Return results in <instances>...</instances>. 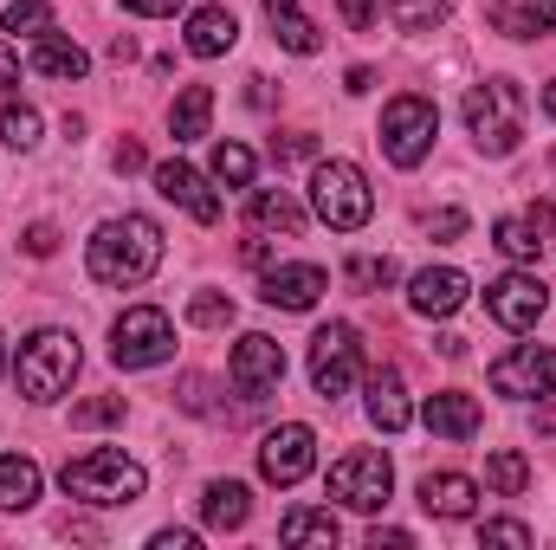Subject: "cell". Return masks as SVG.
Instances as JSON below:
<instances>
[{
  "mask_svg": "<svg viewBox=\"0 0 556 550\" xmlns=\"http://www.w3.org/2000/svg\"><path fill=\"white\" fill-rule=\"evenodd\" d=\"M538 434H556V409H544V414H538Z\"/></svg>",
  "mask_w": 556,
  "mask_h": 550,
  "instance_id": "681fc988",
  "label": "cell"
},
{
  "mask_svg": "<svg viewBox=\"0 0 556 550\" xmlns=\"http://www.w3.org/2000/svg\"><path fill=\"white\" fill-rule=\"evenodd\" d=\"M85 266L98 285H142V278L162 266V227L149 214H124V221H104L85 247Z\"/></svg>",
  "mask_w": 556,
  "mask_h": 550,
  "instance_id": "6da1fadb",
  "label": "cell"
},
{
  "mask_svg": "<svg viewBox=\"0 0 556 550\" xmlns=\"http://www.w3.org/2000/svg\"><path fill=\"white\" fill-rule=\"evenodd\" d=\"M433 137H440V111L427 98H415V91L408 98H389V111H382V155L395 168H420Z\"/></svg>",
  "mask_w": 556,
  "mask_h": 550,
  "instance_id": "52a82bcc",
  "label": "cell"
},
{
  "mask_svg": "<svg viewBox=\"0 0 556 550\" xmlns=\"http://www.w3.org/2000/svg\"><path fill=\"white\" fill-rule=\"evenodd\" d=\"M266 20H273V33H278V46H285V52H317V46H324L317 20H304V13H298V0H266Z\"/></svg>",
  "mask_w": 556,
  "mask_h": 550,
  "instance_id": "d4e9b609",
  "label": "cell"
},
{
  "mask_svg": "<svg viewBox=\"0 0 556 550\" xmlns=\"http://www.w3.org/2000/svg\"><path fill=\"white\" fill-rule=\"evenodd\" d=\"M337 538H343V532H337V518H330V512H311V505L285 512V525H278V545H298V550H304V545L330 550Z\"/></svg>",
  "mask_w": 556,
  "mask_h": 550,
  "instance_id": "484cf974",
  "label": "cell"
},
{
  "mask_svg": "<svg viewBox=\"0 0 556 550\" xmlns=\"http://www.w3.org/2000/svg\"><path fill=\"white\" fill-rule=\"evenodd\" d=\"M459 111H466V130L479 137L485 155H511L525 142V91L511 78H479Z\"/></svg>",
  "mask_w": 556,
  "mask_h": 550,
  "instance_id": "3957f363",
  "label": "cell"
},
{
  "mask_svg": "<svg viewBox=\"0 0 556 550\" xmlns=\"http://www.w3.org/2000/svg\"><path fill=\"white\" fill-rule=\"evenodd\" d=\"M13 78H20V52H13V46H0V91H7Z\"/></svg>",
  "mask_w": 556,
  "mask_h": 550,
  "instance_id": "f6af8a7d",
  "label": "cell"
},
{
  "mask_svg": "<svg viewBox=\"0 0 556 550\" xmlns=\"http://www.w3.org/2000/svg\"><path fill=\"white\" fill-rule=\"evenodd\" d=\"M492 240H498V253H511V260H538V253H544V234L531 227V214H525V221H498Z\"/></svg>",
  "mask_w": 556,
  "mask_h": 550,
  "instance_id": "4dcf8cb0",
  "label": "cell"
},
{
  "mask_svg": "<svg viewBox=\"0 0 556 550\" xmlns=\"http://www.w3.org/2000/svg\"><path fill=\"white\" fill-rule=\"evenodd\" d=\"M544 111L556 117V85H544Z\"/></svg>",
  "mask_w": 556,
  "mask_h": 550,
  "instance_id": "f907efd6",
  "label": "cell"
},
{
  "mask_svg": "<svg viewBox=\"0 0 556 550\" xmlns=\"http://www.w3.org/2000/svg\"><path fill=\"white\" fill-rule=\"evenodd\" d=\"M0 376H7V337H0Z\"/></svg>",
  "mask_w": 556,
  "mask_h": 550,
  "instance_id": "816d5d0a",
  "label": "cell"
},
{
  "mask_svg": "<svg viewBox=\"0 0 556 550\" xmlns=\"http://www.w3.org/2000/svg\"><path fill=\"white\" fill-rule=\"evenodd\" d=\"M149 545L155 550H194V532H155Z\"/></svg>",
  "mask_w": 556,
  "mask_h": 550,
  "instance_id": "7bdbcfd3",
  "label": "cell"
},
{
  "mask_svg": "<svg viewBox=\"0 0 556 550\" xmlns=\"http://www.w3.org/2000/svg\"><path fill=\"white\" fill-rule=\"evenodd\" d=\"M111 421H124V396H98L72 409V427H111Z\"/></svg>",
  "mask_w": 556,
  "mask_h": 550,
  "instance_id": "d590c367",
  "label": "cell"
},
{
  "mask_svg": "<svg viewBox=\"0 0 556 550\" xmlns=\"http://www.w3.org/2000/svg\"><path fill=\"white\" fill-rule=\"evenodd\" d=\"M343 278H350L356 291H382V285H395V260H376V253H356V260L343 266Z\"/></svg>",
  "mask_w": 556,
  "mask_h": 550,
  "instance_id": "836d02e7",
  "label": "cell"
},
{
  "mask_svg": "<svg viewBox=\"0 0 556 550\" xmlns=\"http://www.w3.org/2000/svg\"><path fill=\"white\" fill-rule=\"evenodd\" d=\"M485 486H492L498 499H518V492L531 486V460H525L518 447H498V453L485 460Z\"/></svg>",
  "mask_w": 556,
  "mask_h": 550,
  "instance_id": "f1b7e54d",
  "label": "cell"
},
{
  "mask_svg": "<svg viewBox=\"0 0 556 550\" xmlns=\"http://www.w3.org/2000/svg\"><path fill=\"white\" fill-rule=\"evenodd\" d=\"M59 486H65V499H85V505H137L142 486H149V473H142L130 453L98 447V453H85V460H65Z\"/></svg>",
  "mask_w": 556,
  "mask_h": 550,
  "instance_id": "7a4b0ae2",
  "label": "cell"
},
{
  "mask_svg": "<svg viewBox=\"0 0 556 550\" xmlns=\"http://www.w3.org/2000/svg\"><path fill=\"white\" fill-rule=\"evenodd\" d=\"M124 7H130V13H142V20H168L181 0H124Z\"/></svg>",
  "mask_w": 556,
  "mask_h": 550,
  "instance_id": "b9f144b4",
  "label": "cell"
},
{
  "mask_svg": "<svg viewBox=\"0 0 556 550\" xmlns=\"http://www.w3.org/2000/svg\"><path fill=\"white\" fill-rule=\"evenodd\" d=\"M376 7H382V20L395 33H433L453 13V0H376Z\"/></svg>",
  "mask_w": 556,
  "mask_h": 550,
  "instance_id": "83f0119b",
  "label": "cell"
},
{
  "mask_svg": "<svg viewBox=\"0 0 556 550\" xmlns=\"http://www.w3.org/2000/svg\"><path fill=\"white\" fill-rule=\"evenodd\" d=\"M492 389L511 396V402H525V396H551L556 389V350H544V343H518L511 357L492 363Z\"/></svg>",
  "mask_w": 556,
  "mask_h": 550,
  "instance_id": "7c38bea8",
  "label": "cell"
},
{
  "mask_svg": "<svg viewBox=\"0 0 556 550\" xmlns=\"http://www.w3.org/2000/svg\"><path fill=\"white\" fill-rule=\"evenodd\" d=\"M479 545H531V525H511V518H492V525H479Z\"/></svg>",
  "mask_w": 556,
  "mask_h": 550,
  "instance_id": "8d00e7d4",
  "label": "cell"
},
{
  "mask_svg": "<svg viewBox=\"0 0 556 550\" xmlns=\"http://www.w3.org/2000/svg\"><path fill=\"white\" fill-rule=\"evenodd\" d=\"M369 545H376V550H382V545L408 550V545H415V538H408V532H395V525H389V532H382V525H376V532H369Z\"/></svg>",
  "mask_w": 556,
  "mask_h": 550,
  "instance_id": "ee69618b",
  "label": "cell"
},
{
  "mask_svg": "<svg viewBox=\"0 0 556 550\" xmlns=\"http://www.w3.org/2000/svg\"><path fill=\"white\" fill-rule=\"evenodd\" d=\"M117 168H124V175H130V168H142V149H137V142H117Z\"/></svg>",
  "mask_w": 556,
  "mask_h": 550,
  "instance_id": "7dc6e473",
  "label": "cell"
},
{
  "mask_svg": "<svg viewBox=\"0 0 556 550\" xmlns=\"http://www.w3.org/2000/svg\"><path fill=\"white\" fill-rule=\"evenodd\" d=\"M311 466H317V434H311L304 421H285V427H273V434L260 440V473H266L273 486H298Z\"/></svg>",
  "mask_w": 556,
  "mask_h": 550,
  "instance_id": "8fae6325",
  "label": "cell"
},
{
  "mask_svg": "<svg viewBox=\"0 0 556 550\" xmlns=\"http://www.w3.org/2000/svg\"><path fill=\"white\" fill-rule=\"evenodd\" d=\"M7 26L46 39V33H52V7H46V0H13V7H7Z\"/></svg>",
  "mask_w": 556,
  "mask_h": 550,
  "instance_id": "e575fe53",
  "label": "cell"
},
{
  "mask_svg": "<svg viewBox=\"0 0 556 550\" xmlns=\"http://www.w3.org/2000/svg\"><path fill=\"white\" fill-rule=\"evenodd\" d=\"M168 357H175V324H168V311L137 304V311H124V317L111 324V363H117V370H155V363H168Z\"/></svg>",
  "mask_w": 556,
  "mask_h": 550,
  "instance_id": "8992f818",
  "label": "cell"
},
{
  "mask_svg": "<svg viewBox=\"0 0 556 550\" xmlns=\"http://www.w3.org/2000/svg\"><path fill=\"white\" fill-rule=\"evenodd\" d=\"M214 182L253 188V149H247V142H214Z\"/></svg>",
  "mask_w": 556,
  "mask_h": 550,
  "instance_id": "f546056e",
  "label": "cell"
},
{
  "mask_svg": "<svg viewBox=\"0 0 556 550\" xmlns=\"http://www.w3.org/2000/svg\"><path fill=\"white\" fill-rule=\"evenodd\" d=\"M207 124H214V91L207 85H188L175 98V111H168V130H175V142H201Z\"/></svg>",
  "mask_w": 556,
  "mask_h": 550,
  "instance_id": "cb8c5ba5",
  "label": "cell"
},
{
  "mask_svg": "<svg viewBox=\"0 0 556 550\" xmlns=\"http://www.w3.org/2000/svg\"><path fill=\"white\" fill-rule=\"evenodd\" d=\"M466 273L459 266H427V273H415V285H408V304H415L420 317H453L459 304H466Z\"/></svg>",
  "mask_w": 556,
  "mask_h": 550,
  "instance_id": "2e32d148",
  "label": "cell"
},
{
  "mask_svg": "<svg viewBox=\"0 0 556 550\" xmlns=\"http://www.w3.org/2000/svg\"><path fill=\"white\" fill-rule=\"evenodd\" d=\"M247 512H253V492H247L240 479H214V486L201 492V518H207V532H240Z\"/></svg>",
  "mask_w": 556,
  "mask_h": 550,
  "instance_id": "44dd1931",
  "label": "cell"
},
{
  "mask_svg": "<svg viewBox=\"0 0 556 550\" xmlns=\"http://www.w3.org/2000/svg\"><path fill=\"white\" fill-rule=\"evenodd\" d=\"M369 421L382 427V434H402L415 409H408V389H402V376L395 370H369Z\"/></svg>",
  "mask_w": 556,
  "mask_h": 550,
  "instance_id": "d6986e66",
  "label": "cell"
},
{
  "mask_svg": "<svg viewBox=\"0 0 556 550\" xmlns=\"http://www.w3.org/2000/svg\"><path fill=\"white\" fill-rule=\"evenodd\" d=\"M531 13H538V26H551L556 33V0H531Z\"/></svg>",
  "mask_w": 556,
  "mask_h": 550,
  "instance_id": "c3c4849f",
  "label": "cell"
},
{
  "mask_svg": "<svg viewBox=\"0 0 556 550\" xmlns=\"http://www.w3.org/2000/svg\"><path fill=\"white\" fill-rule=\"evenodd\" d=\"M420 505H427L433 518H472L479 486H472L466 473H427V479H420Z\"/></svg>",
  "mask_w": 556,
  "mask_h": 550,
  "instance_id": "ac0fdd59",
  "label": "cell"
},
{
  "mask_svg": "<svg viewBox=\"0 0 556 550\" xmlns=\"http://www.w3.org/2000/svg\"><path fill=\"white\" fill-rule=\"evenodd\" d=\"M427 234H440V240H459V234H466V214H459V208H440V214H427Z\"/></svg>",
  "mask_w": 556,
  "mask_h": 550,
  "instance_id": "ab89813d",
  "label": "cell"
},
{
  "mask_svg": "<svg viewBox=\"0 0 556 550\" xmlns=\"http://www.w3.org/2000/svg\"><path fill=\"white\" fill-rule=\"evenodd\" d=\"M389 486H395V466L376 447H356V453H343L330 466V499L350 505V512H382L389 505Z\"/></svg>",
  "mask_w": 556,
  "mask_h": 550,
  "instance_id": "ba28073f",
  "label": "cell"
},
{
  "mask_svg": "<svg viewBox=\"0 0 556 550\" xmlns=\"http://www.w3.org/2000/svg\"><path fill=\"white\" fill-rule=\"evenodd\" d=\"M247 214H253V227L260 234H304V208L285 195V188H253V201H247Z\"/></svg>",
  "mask_w": 556,
  "mask_h": 550,
  "instance_id": "7402d4cb",
  "label": "cell"
},
{
  "mask_svg": "<svg viewBox=\"0 0 556 550\" xmlns=\"http://www.w3.org/2000/svg\"><path fill=\"white\" fill-rule=\"evenodd\" d=\"M324 291H330L324 266H273V273L260 278V298H266L273 311H311Z\"/></svg>",
  "mask_w": 556,
  "mask_h": 550,
  "instance_id": "9a60e30c",
  "label": "cell"
},
{
  "mask_svg": "<svg viewBox=\"0 0 556 550\" xmlns=\"http://www.w3.org/2000/svg\"><path fill=\"white\" fill-rule=\"evenodd\" d=\"M39 499V466L26 453H7L0 460V512H26Z\"/></svg>",
  "mask_w": 556,
  "mask_h": 550,
  "instance_id": "4316f807",
  "label": "cell"
},
{
  "mask_svg": "<svg viewBox=\"0 0 556 550\" xmlns=\"http://www.w3.org/2000/svg\"><path fill=\"white\" fill-rule=\"evenodd\" d=\"M233 39H240V20L227 7H201L188 20V52L194 59H220V52H233Z\"/></svg>",
  "mask_w": 556,
  "mask_h": 550,
  "instance_id": "ffe728a7",
  "label": "cell"
},
{
  "mask_svg": "<svg viewBox=\"0 0 556 550\" xmlns=\"http://www.w3.org/2000/svg\"><path fill=\"white\" fill-rule=\"evenodd\" d=\"M0 142H7V149H33V142H39V111L7 104V111H0Z\"/></svg>",
  "mask_w": 556,
  "mask_h": 550,
  "instance_id": "d6a6232c",
  "label": "cell"
},
{
  "mask_svg": "<svg viewBox=\"0 0 556 550\" xmlns=\"http://www.w3.org/2000/svg\"><path fill=\"white\" fill-rule=\"evenodd\" d=\"M311 149H317V142H311V137H285V142L273 137V155H278V162H304Z\"/></svg>",
  "mask_w": 556,
  "mask_h": 550,
  "instance_id": "60d3db41",
  "label": "cell"
},
{
  "mask_svg": "<svg viewBox=\"0 0 556 550\" xmlns=\"http://www.w3.org/2000/svg\"><path fill=\"white\" fill-rule=\"evenodd\" d=\"M420 421H427L440 440H472V434H479V402H472L466 389H440V396H427Z\"/></svg>",
  "mask_w": 556,
  "mask_h": 550,
  "instance_id": "e0dca14e",
  "label": "cell"
},
{
  "mask_svg": "<svg viewBox=\"0 0 556 550\" xmlns=\"http://www.w3.org/2000/svg\"><path fill=\"white\" fill-rule=\"evenodd\" d=\"M20 247H26V253H33V260H52V253H59V227H52V221H33V227H26V240H20Z\"/></svg>",
  "mask_w": 556,
  "mask_h": 550,
  "instance_id": "74e56055",
  "label": "cell"
},
{
  "mask_svg": "<svg viewBox=\"0 0 556 550\" xmlns=\"http://www.w3.org/2000/svg\"><path fill=\"white\" fill-rule=\"evenodd\" d=\"M227 383L240 389V396H273L278 383H285V350H278L266 330H253V337H240L233 343V363H227Z\"/></svg>",
  "mask_w": 556,
  "mask_h": 550,
  "instance_id": "4fadbf2b",
  "label": "cell"
},
{
  "mask_svg": "<svg viewBox=\"0 0 556 550\" xmlns=\"http://www.w3.org/2000/svg\"><path fill=\"white\" fill-rule=\"evenodd\" d=\"M356 370H363L356 324H324V330L311 337V389H317L324 402H343L350 383H356Z\"/></svg>",
  "mask_w": 556,
  "mask_h": 550,
  "instance_id": "9c48e42d",
  "label": "cell"
},
{
  "mask_svg": "<svg viewBox=\"0 0 556 550\" xmlns=\"http://www.w3.org/2000/svg\"><path fill=\"white\" fill-rule=\"evenodd\" d=\"M311 208H317V221H324V227L356 234V227L376 214L369 175H363L356 162H317V175H311Z\"/></svg>",
  "mask_w": 556,
  "mask_h": 550,
  "instance_id": "5b68a950",
  "label": "cell"
},
{
  "mask_svg": "<svg viewBox=\"0 0 556 550\" xmlns=\"http://www.w3.org/2000/svg\"><path fill=\"white\" fill-rule=\"evenodd\" d=\"M33 72H46V78H85L91 72V59H85V46H72V39H59V33H46V39H33Z\"/></svg>",
  "mask_w": 556,
  "mask_h": 550,
  "instance_id": "603a6c76",
  "label": "cell"
},
{
  "mask_svg": "<svg viewBox=\"0 0 556 550\" xmlns=\"http://www.w3.org/2000/svg\"><path fill=\"white\" fill-rule=\"evenodd\" d=\"M485 311L505 324V330H538L544 311H551V285L531 273H505L485 285Z\"/></svg>",
  "mask_w": 556,
  "mask_h": 550,
  "instance_id": "30bf717a",
  "label": "cell"
},
{
  "mask_svg": "<svg viewBox=\"0 0 556 550\" xmlns=\"http://www.w3.org/2000/svg\"><path fill=\"white\" fill-rule=\"evenodd\" d=\"M343 20H350V26L363 33V26H369V0H343Z\"/></svg>",
  "mask_w": 556,
  "mask_h": 550,
  "instance_id": "bcb514c9",
  "label": "cell"
},
{
  "mask_svg": "<svg viewBox=\"0 0 556 550\" xmlns=\"http://www.w3.org/2000/svg\"><path fill=\"white\" fill-rule=\"evenodd\" d=\"M492 26H498L505 39H531V33H538V20H525V13H511V7H492Z\"/></svg>",
  "mask_w": 556,
  "mask_h": 550,
  "instance_id": "f35d334b",
  "label": "cell"
},
{
  "mask_svg": "<svg viewBox=\"0 0 556 550\" xmlns=\"http://www.w3.org/2000/svg\"><path fill=\"white\" fill-rule=\"evenodd\" d=\"M188 324L227 330V324H233V298H227V291H194V298H188Z\"/></svg>",
  "mask_w": 556,
  "mask_h": 550,
  "instance_id": "1f68e13d",
  "label": "cell"
},
{
  "mask_svg": "<svg viewBox=\"0 0 556 550\" xmlns=\"http://www.w3.org/2000/svg\"><path fill=\"white\" fill-rule=\"evenodd\" d=\"M20 396L26 402H59L65 389H72V376H78V337L72 330H33L26 343H20Z\"/></svg>",
  "mask_w": 556,
  "mask_h": 550,
  "instance_id": "277c9868",
  "label": "cell"
},
{
  "mask_svg": "<svg viewBox=\"0 0 556 550\" xmlns=\"http://www.w3.org/2000/svg\"><path fill=\"white\" fill-rule=\"evenodd\" d=\"M155 195H162V201H175V208H188L201 227H214V221H220V195H214L188 162H155Z\"/></svg>",
  "mask_w": 556,
  "mask_h": 550,
  "instance_id": "5bb4252c",
  "label": "cell"
}]
</instances>
